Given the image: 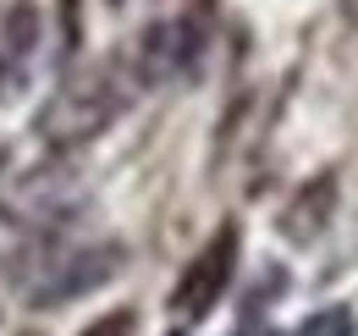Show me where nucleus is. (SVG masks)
Masks as SVG:
<instances>
[{
	"instance_id": "obj_2",
	"label": "nucleus",
	"mask_w": 358,
	"mask_h": 336,
	"mask_svg": "<svg viewBox=\"0 0 358 336\" xmlns=\"http://www.w3.org/2000/svg\"><path fill=\"white\" fill-rule=\"evenodd\" d=\"M78 199H83V171L72 166L66 155H55V160L28 166L22 176L6 182V193H0V215L17 220V226H28V232H45V226H55Z\"/></svg>"
},
{
	"instance_id": "obj_3",
	"label": "nucleus",
	"mask_w": 358,
	"mask_h": 336,
	"mask_svg": "<svg viewBox=\"0 0 358 336\" xmlns=\"http://www.w3.org/2000/svg\"><path fill=\"white\" fill-rule=\"evenodd\" d=\"M122 259H127V248H122V243L50 248L45 265H34L39 276H34L22 293H28V303H39V309H50V303H66V298H83V293H94V287H105V281L122 270Z\"/></svg>"
},
{
	"instance_id": "obj_11",
	"label": "nucleus",
	"mask_w": 358,
	"mask_h": 336,
	"mask_svg": "<svg viewBox=\"0 0 358 336\" xmlns=\"http://www.w3.org/2000/svg\"><path fill=\"white\" fill-rule=\"evenodd\" d=\"M110 6H116V0H110Z\"/></svg>"
},
{
	"instance_id": "obj_1",
	"label": "nucleus",
	"mask_w": 358,
	"mask_h": 336,
	"mask_svg": "<svg viewBox=\"0 0 358 336\" xmlns=\"http://www.w3.org/2000/svg\"><path fill=\"white\" fill-rule=\"evenodd\" d=\"M133 72H127V61L122 55H105V61H83V66H72L55 94H50L45 105H39V116H34V132H39V144L55 149V155H72V149H83L94 144L105 127L116 122L127 105H133Z\"/></svg>"
},
{
	"instance_id": "obj_7",
	"label": "nucleus",
	"mask_w": 358,
	"mask_h": 336,
	"mask_svg": "<svg viewBox=\"0 0 358 336\" xmlns=\"http://www.w3.org/2000/svg\"><path fill=\"white\" fill-rule=\"evenodd\" d=\"M298 336H358V320H353L348 303H336V309H320L314 320H303Z\"/></svg>"
},
{
	"instance_id": "obj_10",
	"label": "nucleus",
	"mask_w": 358,
	"mask_h": 336,
	"mask_svg": "<svg viewBox=\"0 0 358 336\" xmlns=\"http://www.w3.org/2000/svg\"><path fill=\"white\" fill-rule=\"evenodd\" d=\"M22 336H39V331H22Z\"/></svg>"
},
{
	"instance_id": "obj_9",
	"label": "nucleus",
	"mask_w": 358,
	"mask_h": 336,
	"mask_svg": "<svg viewBox=\"0 0 358 336\" xmlns=\"http://www.w3.org/2000/svg\"><path fill=\"white\" fill-rule=\"evenodd\" d=\"M342 17H348V22L358 28V0H342Z\"/></svg>"
},
{
	"instance_id": "obj_6",
	"label": "nucleus",
	"mask_w": 358,
	"mask_h": 336,
	"mask_svg": "<svg viewBox=\"0 0 358 336\" xmlns=\"http://www.w3.org/2000/svg\"><path fill=\"white\" fill-rule=\"evenodd\" d=\"M336 204H342V182H336V171H314L303 188H292V199H287L281 215H275L281 243H292V248H314V243L331 232Z\"/></svg>"
},
{
	"instance_id": "obj_8",
	"label": "nucleus",
	"mask_w": 358,
	"mask_h": 336,
	"mask_svg": "<svg viewBox=\"0 0 358 336\" xmlns=\"http://www.w3.org/2000/svg\"><path fill=\"white\" fill-rule=\"evenodd\" d=\"M133 326H138V320H133V309H116V314L94 320V326H89L83 336H133Z\"/></svg>"
},
{
	"instance_id": "obj_5",
	"label": "nucleus",
	"mask_w": 358,
	"mask_h": 336,
	"mask_svg": "<svg viewBox=\"0 0 358 336\" xmlns=\"http://www.w3.org/2000/svg\"><path fill=\"white\" fill-rule=\"evenodd\" d=\"M199 44H204L199 17H155L133 39V50H127L122 61H127V72H133L138 88H160V83H171V78H182V72L193 66Z\"/></svg>"
},
{
	"instance_id": "obj_4",
	"label": "nucleus",
	"mask_w": 358,
	"mask_h": 336,
	"mask_svg": "<svg viewBox=\"0 0 358 336\" xmlns=\"http://www.w3.org/2000/svg\"><path fill=\"white\" fill-rule=\"evenodd\" d=\"M237 253H243V232H237V220H221L204 237V248L182 265L177 287H171V314L177 320H199L221 303V293L231 287V270H237Z\"/></svg>"
}]
</instances>
